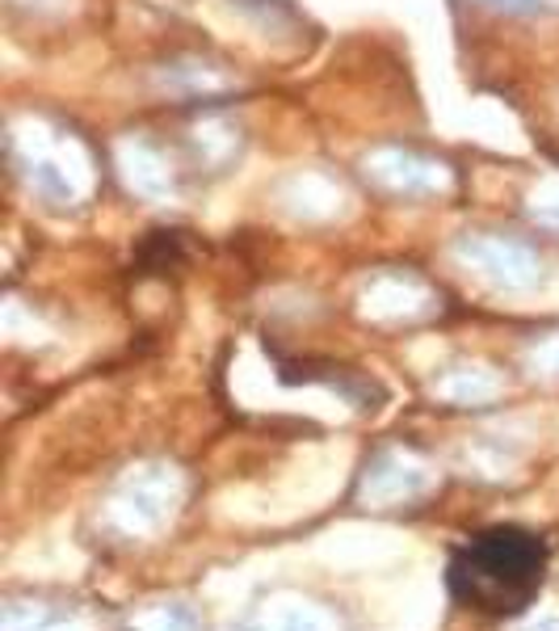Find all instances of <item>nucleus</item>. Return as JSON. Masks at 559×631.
<instances>
[{
	"label": "nucleus",
	"mask_w": 559,
	"mask_h": 631,
	"mask_svg": "<svg viewBox=\"0 0 559 631\" xmlns=\"http://www.w3.org/2000/svg\"><path fill=\"white\" fill-rule=\"evenodd\" d=\"M543 573H547V544L534 530L492 526L454 551L446 585L463 606L505 619L534 603Z\"/></svg>",
	"instance_id": "f257e3e1"
}]
</instances>
